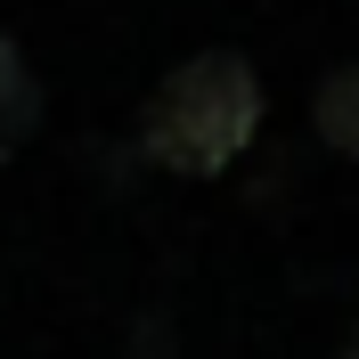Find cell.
I'll use <instances>...</instances> for the list:
<instances>
[{
    "label": "cell",
    "instance_id": "obj_1",
    "mask_svg": "<svg viewBox=\"0 0 359 359\" xmlns=\"http://www.w3.org/2000/svg\"><path fill=\"white\" fill-rule=\"evenodd\" d=\"M253 123H262V74L245 57H229V49H204V57H188L156 90L147 156L188 172V180H204V172H229V156L253 139Z\"/></svg>",
    "mask_w": 359,
    "mask_h": 359
},
{
    "label": "cell",
    "instance_id": "obj_2",
    "mask_svg": "<svg viewBox=\"0 0 359 359\" xmlns=\"http://www.w3.org/2000/svg\"><path fill=\"white\" fill-rule=\"evenodd\" d=\"M311 123H318V139H327L335 156H359V66L327 74V90H318Z\"/></svg>",
    "mask_w": 359,
    "mask_h": 359
},
{
    "label": "cell",
    "instance_id": "obj_3",
    "mask_svg": "<svg viewBox=\"0 0 359 359\" xmlns=\"http://www.w3.org/2000/svg\"><path fill=\"white\" fill-rule=\"evenodd\" d=\"M41 114V90H33V66L17 57V41L0 33V139H25Z\"/></svg>",
    "mask_w": 359,
    "mask_h": 359
}]
</instances>
